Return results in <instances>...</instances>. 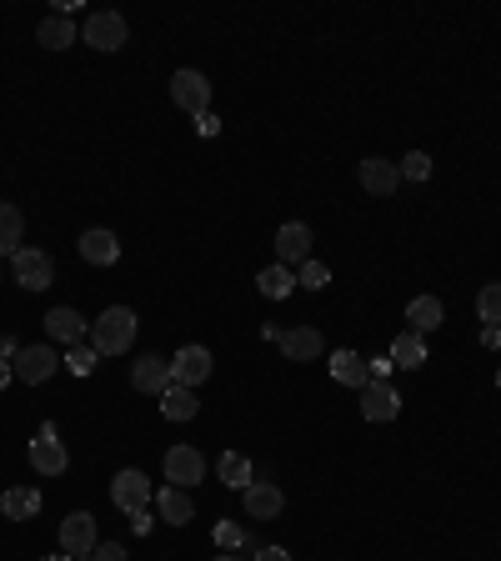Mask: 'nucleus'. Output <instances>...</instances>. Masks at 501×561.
Here are the masks:
<instances>
[{
    "instance_id": "nucleus-1",
    "label": "nucleus",
    "mask_w": 501,
    "mask_h": 561,
    "mask_svg": "<svg viewBox=\"0 0 501 561\" xmlns=\"http://www.w3.org/2000/svg\"><path fill=\"white\" fill-rule=\"evenodd\" d=\"M136 341V311L131 306H111L91 321V346L96 356H126Z\"/></svg>"
},
{
    "instance_id": "nucleus-2",
    "label": "nucleus",
    "mask_w": 501,
    "mask_h": 561,
    "mask_svg": "<svg viewBox=\"0 0 501 561\" xmlns=\"http://www.w3.org/2000/svg\"><path fill=\"white\" fill-rule=\"evenodd\" d=\"M171 101L186 111V116H206L211 111V81L201 71H176L171 76Z\"/></svg>"
},
{
    "instance_id": "nucleus-3",
    "label": "nucleus",
    "mask_w": 501,
    "mask_h": 561,
    "mask_svg": "<svg viewBox=\"0 0 501 561\" xmlns=\"http://www.w3.org/2000/svg\"><path fill=\"white\" fill-rule=\"evenodd\" d=\"M11 266H16V281H21L26 291H46V286L56 281V261H51V251L21 246V251L11 256Z\"/></svg>"
},
{
    "instance_id": "nucleus-4",
    "label": "nucleus",
    "mask_w": 501,
    "mask_h": 561,
    "mask_svg": "<svg viewBox=\"0 0 501 561\" xmlns=\"http://www.w3.org/2000/svg\"><path fill=\"white\" fill-rule=\"evenodd\" d=\"M96 546H101V541H96V516H91V511H71V516L61 521V551L76 556V561H86Z\"/></svg>"
},
{
    "instance_id": "nucleus-5",
    "label": "nucleus",
    "mask_w": 501,
    "mask_h": 561,
    "mask_svg": "<svg viewBox=\"0 0 501 561\" xmlns=\"http://www.w3.org/2000/svg\"><path fill=\"white\" fill-rule=\"evenodd\" d=\"M31 466H36L41 476H61V471L71 466V456H66V446H61V436H56L51 421H46V426L36 431V441H31Z\"/></svg>"
},
{
    "instance_id": "nucleus-6",
    "label": "nucleus",
    "mask_w": 501,
    "mask_h": 561,
    "mask_svg": "<svg viewBox=\"0 0 501 561\" xmlns=\"http://www.w3.org/2000/svg\"><path fill=\"white\" fill-rule=\"evenodd\" d=\"M151 496H156V491H151V481H146L141 471H116V476H111V501H116L126 516L146 511V506H151Z\"/></svg>"
},
{
    "instance_id": "nucleus-7",
    "label": "nucleus",
    "mask_w": 501,
    "mask_h": 561,
    "mask_svg": "<svg viewBox=\"0 0 501 561\" xmlns=\"http://www.w3.org/2000/svg\"><path fill=\"white\" fill-rule=\"evenodd\" d=\"M81 41H86L91 51H121V46H126V21H121L116 11H96V16L86 21Z\"/></svg>"
},
{
    "instance_id": "nucleus-8",
    "label": "nucleus",
    "mask_w": 501,
    "mask_h": 561,
    "mask_svg": "<svg viewBox=\"0 0 501 561\" xmlns=\"http://www.w3.org/2000/svg\"><path fill=\"white\" fill-rule=\"evenodd\" d=\"M171 381L176 386H201V381H211V351L206 346H181L176 356H171Z\"/></svg>"
},
{
    "instance_id": "nucleus-9",
    "label": "nucleus",
    "mask_w": 501,
    "mask_h": 561,
    "mask_svg": "<svg viewBox=\"0 0 501 561\" xmlns=\"http://www.w3.org/2000/svg\"><path fill=\"white\" fill-rule=\"evenodd\" d=\"M276 261L281 266H306L311 261V226L306 221H286L276 231Z\"/></svg>"
},
{
    "instance_id": "nucleus-10",
    "label": "nucleus",
    "mask_w": 501,
    "mask_h": 561,
    "mask_svg": "<svg viewBox=\"0 0 501 561\" xmlns=\"http://www.w3.org/2000/svg\"><path fill=\"white\" fill-rule=\"evenodd\" d=\"M361 416L366 421H396L401 416V396L391 381H366L361 386Z\"/></svg>"
},
{
    "instance_id": "nucleus-11",
    "label": "nucleus",
    "mask_w": 501,
    "mask_h": 561,
    "mask_svg": "<svg viewBox=\"0 0 501 561\" xmlns=\"http://www.w3.org/2000/svg\"><path fill=\"white\" fill-rule=\"evenodd\" d=\"M166 481L171 486H196L206 481V456L196 446H171L166 451Z\"/></svg>"
},
{
    "instance_id": "nucleus-12",
    "label": "nucleus",
    "mask_w": 501,
    "mask_h": 561,
    "mask_svg": "<svg viewBox=\"0 0 501 561\" xmlns=\"http://www.w3.org/2000/svg\"><path fill=\"white\" fill-rule=\"evenodd\" d=\"M56 351H51V341L46 346H21V356H16V376L26 381V386H41V381H51V371H56Z\"/></svg>"
},
{
    "instance_id": "nucleus-13",
    "label": "nucleus",
    "mask_w": 501,
    "mask_h": 561,
    "mask_svg": "<svg viewBox=\"0 0 501 561\" xmlns=\"http://www.w3.org/2000/svg\"><path fill=\"white\" fill-rule=\"evenodd\" d=\"M131 386L146 391V396H161V391L171 386V361H166V356H136V366H131Z\"/></svg>"
},
{
    "instance_id": "nucleus-14",
    "label": "nucleus",
    "mask_w": 501,
    "mask_h": 561,
    "mask_svg": "<svg viewBox=\"0 0 501 561\" xmlns=\"http://www.w3.org/2000/svg\"><path fill=\"white\" fill-rule=\"evenodd\" d=\"M241 496H246V516H251V521H271V516H281V506H286V496H281L276 481H251Z\"/></svg>"
},
{
    "instance_id": "nucleus-15",
    "label": "nucleus",
    "mask_w": 501,
    "mask_h": 561,
    "mask_svg": "<svg viewBox=\"0 0 501 561\" xmlns=\"http://www.w3.org/2000/svg\"><path fill=\"white\" fill-rule=\"evenodd\" d=\"M46 336H51V341H66V346H81V341H86V316H81L76 306H56V311L46 316Z\"/></svg>"
},
{
    "instance_id": "nucleus-16",
    "label": "nucleus",
    "mask_w": 501,
    "mask_h": 561,
    "mask_svg": "<svg viewBox=\"0 0 501 561\" xmlns=\"http://www.w3.org/2000/svg\"><path fill=\"white\" fill-rule=\"evenodd\" d=\"M361 186H366L371 196H391V191L401 186V166H391V161H381V156H366V161H361Z\"/></svg>"
},
{
    "instance_id": "nucleus-17",
    "label": "nucleus",
    "mask_w": 501,
    "mask_h": 561,
    "mask_svg": "<svg viewBox=\"0 0 501 561\" xmlns=\"http://www.w3.org/2000/svg\"><path fill=\"white\" fill-rule=\"evenodd\" d=\"M81 256H86L91 266H116V261H121V241H116L106 226H91V231L81 236Z\"/></svg>"
},
{
    "instance_id": "nucleus-18",
    "label": "nucleus",
    "mask_w": 501,
    "mask_h": 561,
    "mask_svg": "<svg viewBox=\"0 0 501 561\" xmlns=\"http://www.w3.org/2000/svg\"><path fill=\"white\" fill-rule=\"evenodd\" d=\"M281 351H286V361H316L326 351V341L316 326H296V331H281Z\"/></svg>"
},
{
    "instance_id": "nucleus-19",
    "label": "nucleus",
    "mask_w": 501,
    "mask_h": 561,
    "mask_svg": "<svg viewBox=\"0 0 501 561\" xmlns=\"http://www.w3.org/2000/svg\"><path fill=\"white\" fill-rule=\"evenodd\" d=\"M41 511V491L36 486H11L6 496H0V516H11V521H31Z\"/></svg>"
},
{
    "instance_id": "nucleus-20",
    "label": "nucleus",
    "mask_w": 501,
    "mask_h": 561,
    "mask_svg": "<svg viewBox=\"0 0 501 561\" xmlns=\"http://www.w3.org/2000/svg\"><path fill=\"white\" fill-rule=\"evenodd\" d=\"M331 381H341V386H366L371 381V371H366V361L356 356V351H331Z\"/></svg>"
},
{
    "instance_id": "nucleus-21",
    "label": "nucleus",
    "mask_w": 501,
    "mask_h": 561,
    "mask_svg": "<svg viewBox=\"0 0 501 561\" xmlns=\"http://www.w3.org/2000/svg\"><path fill=\"white\" fill-rule=\"evenodd\" d=\"M161 411H166V421H191V416L201 411V401H196L191 386H176V381H171V386L161 391Z\"/></svg>"
},
{
    "instance_id": "nucleus-22",
    "label": "nucleus",
    "mask_w": 501,
    "mask_h": 561,
    "mask_svg": "<svg viewBox=\"0 0 501 561\" xmlns=\"http://www.w3.org/2000/svg\"><path fill=\"white\" fill-rule=\"evenodd\" d=\"M156 511H161V521H171V526H186V521L196 516V506H191V496H186L181 486L156 491Z\"/></svg>"
},
{
    "instance_id": "nucleus-23",
    "label": "nucleus",
    "mask_w": 501,
    "mask_h": 561,
    "mask_svg": "<svg viewBox=\"0 0 501 561\" xmlns=\"http://www.w3.org/2000/svg\"><path fill=\"white\" fill-rule=\"evenodd\" d=\"M21 236H26V221L11 201H0V256H16L21 251Z\"/></svg>"
},
{
    "instance_id": "nucleus-24",
    "label": "nucleus",
    "mask_w": 501,
    "mask_h": 561,
    "mask_svg": "<svg viewBox=\"0 0 501 561\" xmlns=\"http://www.w3.org/2000/svg\"><path fill=\"white\" fill-rule=\"evenodd\" d=\"M36 41H41L46 51H66V46L76 41L71 16H61V11H56V16H46V21H41V31H36Z\"/></svg>"
},
{
    "instance_id": "nucleus-25",
    "label": "nucleus",
    "mask_w": 501,
    "mask_h": 561,
    "mask_svg": "<svg viewBox=\"0 0 501 561\" xmlns=\"http://www.w3.org/2000/svg\"><path fill=\"white\" fill-rule=\"evenodd\" d=\"M391 361L406 366V371L426 366V341H421V331H401V336L391 341Z\"/></svg>"
},
{
    "instance_id": "nucleus-26",
    "label": "nucleus",
    "mask_w": 501,
    "mask_h": 561,
    "mask_svg": "<svg viewBox=\"0 0 501 561\" xmlns=\"http://www.w3.org/2000/svg\"><path fill=\"white\" fill-rule=\"evenodd\" d=\"M256 286H261V296H266V301H286V296H291V286H296V276H291V266H281V261H276V266H266V271L256 276Z\"/></svg>"
},
{
    "instance_id": "nucleus-27",
    "label": "nucleus",
    "mask_w": 501,
    "mask_h": 561,
    "mask_svg": "<svg viewBox=\"0 0 501 561\" xmlns=\"http://www.w3.org/2000/svg\"><path fill=\"white\" fill-rule=\"evenodd\" d=\"M406 321H411V331H436V326L446 321V311H441L436 296H416V301L406 306Z\"/></svg>"
},
{
    "instance_id": "nucleus-28",
    "label": "nucleus",
    "mask_w": 501,
    "mask_h": 561,
    "mask_svg": "<svg viewBox=\"0 0 501 561\" xmlns=\"http://www.w3.org/2000/svg\"><path fill=\"white\" fill-rule=\"evenodd\" d=\"M216 476H221L226 486L246 491V486H251V461H246L241 451H221V461H216Z\"/></svg>"
},
{
    "instance_id": "nucleus-29",
    "label": "nucleus",
    "mask_w": 501,
    "mask_h": 561,
    "mask_svg": "<svg viewBox=\"0 0 501 561\" xmlns=\"http://www.w3.org/2000/svg\"><path fill=\"white\" fill-rule=\"evenodd\" d=\"M476 316H481L486 326H496V321H501V281H491V286H481V291H476Z\"/></svg>"
},
{
    "instance_id": "nucleus-30",
    "label": "nucleus",
    "mask_w": 501,
    "mask_h": 561,
    "mask_svg": "<svg viewBox=\"0 0 501 561\" xmlns=\"http://www.w3.org/2000/svg\"><path fill=\"white\" fill-rule=\"evenodd\" d=\"M296 286H306V291H326V286H331V266H326V261H306V266L296 271Z\"/></svg>"
},
{
    "instance_id": "nucleus-31",
    "label": "nucleus",
    "mask_w": 501,
    "mask_h": 561,
    "mask_svg": "<svg viewBox=\"0 0 501 561\" xmlns=\"http://www.w3.org/2000/svg\"><path fill=\"white\" fill-rule=\"evenodd\" d=\"M216 546H221V551L246 546V526H241V521H216Z\"/></svg>"
},
{
    "instance_id": "nucleus-32",
    "label": "nucleus",
    "mask_w": 501,
    "mask_h": 561,
    "mask_svg": "<svg viewBox=\"0 0 501 561\" xmlns=\"http://www.w3.org/2000/svg\"><path fill=\"white\" fill-rule=\"evenodd\" d=\"M401 176H406V181H426V176H431V156H426V151H411V156L401 161Z\"/></svg>"
},
{
    "instance_id": "nucleus-33",
    "label": "nucleus",
    "mask_w": 501,
    "mask_h": 561,
    "mask_svg": "<svg viewBox=\"0 0 501 561\" xmlns=\"http://www.w3.org/2000/svg\"><path fill=\"white\" fill-rule=\"evenodd\" d=\"M66 366L76 371V376H91V366H96V346H71V356H66Z\"/></svg>"
},
{
    "instance_id": "nucleus-34",
    "label": "nucleus",
    "mask_w": 501,
    "mask_h": 561,
    "mask_svg": "<svg viewBox=\"0 0 501 561\" xmlns=\"http://www.w3.org/2000/svg\"><path fill=\"white\" fill-rule=\"evenodd\" d=\"M91 556H96V561H126V546H121V541H101Z\"/></svg>"
},
{
    "instance_id": "nucleus-35",
    "label": "nucleus",
    "mask_w": 501,
    "mask_h": 561,
    "mask_svg": "<svg viewBox=\"0 0 501 561\" xmlns=\"http://www.w3.org/2000/svg\"><path fill=\"white\" fill-rule=\"evenodd\" d=\"M391 366H396L391 356H371V361H366V371H371V381H386V371H391Z\"/></svg>"
},
{
    "instance_id": "nucleus-36",
    "label": "nucleus",
    "mask_w": 501,
    "mask_h": 561,
    "mask_svg": "<svg viewBox=\"0 0 501 561\" xmlns=\"http://www.w3.org/2000/svg\"><path fill=\"white\" fill-rule=\"evenodd\" d=\"M251 561H291V551H286V546H261Z\"/></svg>"
},
{
    "instance_id": "nucleus-37",
    "label": "nucleus",
    "mask_w": 501,
    "mask_h": 561,
    "mask_svg": "<svg viewBox=\"0 0 501 561\" xmlns=\"http://www.w3.org/2000/svg\"><path fill=\"white\" fill-rule=\"evenodd\" d=\"M16 356H21V346H16V336H0V361H6V366H11Z\"/></svg>"
},
{
    "instance_id": "nucleus-38",
    "label": "nucleus",
    "mask_w": 501,
    "mask_h": 561,
    "mask_svg": "<svg viewBox=\"0 0 501 561\" xmlns=\"http://www.w3.org/2000/svg\"><path fill=\"white\" fill-rule=\"evenodd\" d=\"M196 131H201V136H216V131H221V121L206 111V116H196Z\"/></svg>"
},
{
    "instance_id": "nucleus-39",
    "label": "nucleus",
    "mask_w": 501,
    "mask_h": 561,
    "mask_svg": "<svg viewBox=\"0 0 501 561\" xmlns=\"http://www.w3.org/2000/svg\"><path fill=\"white\" fill-rule=\"evenodd\" d=\"M11 371H16V366H6V361H0V391L11 386Z\"/></svg>"
},
{
    "instance_id": "nucleus-40",
    "label": "nucleus",
    "mask_w": 501,
    "mask_h": 561,
    "mask_svg": "<svg viewBox=\"0 0 501 561\" xmlns=\"http://www.w3.org/2000/svg\"><path fill=\"white\" fill-rule=\"evenodd\" d=\"M41 561H76V556H66V551H61V556H41Z\"/></svg>"
},
{
    "instance_id": "nucleus-41",
    "label": "nucleus",
    "mask_w": 501,
    "mask_h": 561,
    "mask_svg": "<svg viewBox=\"0 0 501 561\" xmlns=\"http://www.w3.org/2000/svg\"><path fill=\"white\" fill-rule=\"evenodd\" d=\"M216 561H241V556H231V551H226V556H216Z\"/></svg>"
},
{
    "instance_id": "nucleus-42",
    "label": "nucleus",
    "mask_w": 501,
    "mask_h": 561,
    "mask_svg": "<svg viewBox=\"0 0 501 561\" xmlns=\"http://www.w3.org/2000/svg\"><path fill=\"white\" fill-rule=\"evenodd\" d=\"M496 391H501V371H496Z\"/></svg>"
},
{
    "instance_id": "nucleus-43",
    "label": "nucleus",
    "mask_w": 501,
    "mask_h": 561,
    "mask_svg": "<svg viewBox=\"0 0 501 561\" xmlns=\"http://www.w3.org/2000/svg\"><path fill=\"white\" fill-rule=\"evenodd\" d=\"M86 561H96V556H86Z\"/></svg>"
}]
</instances>
